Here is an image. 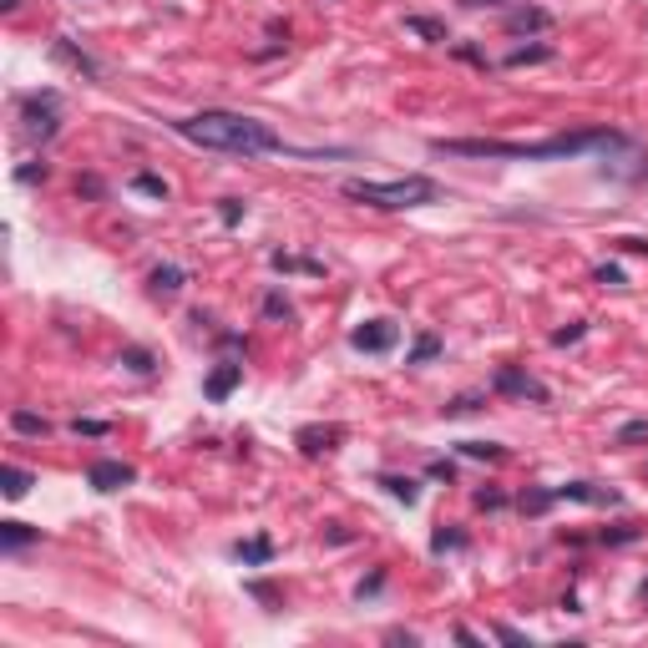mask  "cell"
Here are the masks:
<instances>
[{
	"label": "cell",
	"mask_w": 648,
	"mask_h": 648,
	"mask_svg": "<svg viewBox=\"0 0 648 648\" xmlns=\"http://www.w3.org/2000/svg\"><path fill=\"white\" fill-rule=\"evenodd\" d=\"M593 147H623L618 132L608 127H587V132H557L542 143H502V137H436L431 152L446 158H506V162H557V158H583Z\"/></svg>",
	"instance_id": "cell-1"
},
{
	"label": "cell",
	"mask_w": 648,
	"mask_h": 648,
	"mask_svg": "<svg viewBox=\"0 0 648 648\" xmlns=\"http://www.w3.org/2000/svg\"><path fill=\"white\" fill-rule=\"evenodd\" d=\"M177 137H188L193 147H208V152H238V158H264V152H284V137L274 132L269 122L258 117H243V111H193L183 122H173Z\"/></svg>",
	"instance_id": "cell-2"
},
{
	"label": "cell",
	"mask_w": 648,
	"mask_h": 648,
	"mask_svg": "<svg viewBox=\"0 0 648 648\" xmlns=\"http://www.w3.org/2000/svg\"><path fill=\"white\" fill-rule=\"evenodd\" d=\"M349 203H365V208H380V213H400V208H426L441 198V183L426 173H411V177H390V183H375V177H349L340 183Z\"/></svg>",
	"instance_id": "cell-3"
},
{
	"label": "cell",
	"mask_w": 648,
	"mask_h": 648,
	"mask_svg": "<svg viewBox=\"0 0 648 648\" xmlns=\"http://www.w3.org/2000/svg\"><path fill=\"white\" fill-rule=\"evenodd\" d=\"M21 132H26V143H51L62 132V96L51 86L21 96Z\"/></svg>",
	"instance_id": "cell-4"
},
{
	"label": "cell",
	"mask_w": 648,
	"mask_h": 648,
	"mask_svg": "<svg viewBox=\"0 0 648 648\" xmlns=\"http://www.w3.org/2000/svg\"><path fill=\"white\" fill-rule=\"evenodd\" d=\"M491 390H496V396H512V400H532V406H547V400H553V390H547L537 375H527L522 365H502V370L491 375Z\"/></svg>",
	"instance_id": "cell-5"
},
{
	"label": "cell",
	"mask_w": 648,
	"mask_h": 648,
	"mask_svg": "<svg viewBox=\"0 0 648 648\" xmlns=\"http://www.w3.org/2000/svg\"><path fill=\"white\" fill-rule=\"evenodd\" d=\"M396 340H400L396 319H365V324H355V330H349V345L360 349V355H390V349H396Z\"/></svg>",
	"instance_id": "cell-6"
},
{
	"label": "cell",
	"mask_w": 648,
	"mask_h": 648,
	"mask_svg": "<svg viewBox=\"0 0 648 648\" xmlns=\"http://www.w3.org/2000/svg\"><path fill=\"white\" fill-rule=\"evenodd\" d=\"M132 481H137V466H127V461H117V456L92 461V472H86V487L92 491H122V487H132Z\"/></svg>",
	"instance_id": "cell-7"
},
{
	"label": "cell",
	"mask_w": 648,
	"mask_h": 648,
	"mask_svg": "<svg viewBox=\"0 0 648 648\" xmlns=\"http://www.w3.org/2000/svg\"><path fill=\"white\" fill-rule=\"evenodd\" d=\"M557 502H587V506H618V491L613 487H598V481H562Z\"/></svg>",
	"instance_id": "cell-8"
},
{
	"label": "cell",
	"mask_w": 648,
	"mask_h": 648,
	"mask_svg": "<svg viewBox=\"0 0 648 648\" xmlns=\"http://www.w3.org/2000/svg\"><path fill=\"white\" fill-rule=\"evenodd\" d=\"M294 441H299L304 456H330V451H340V441H345V426H304Z\"/></svg>",
	"instance_id": "cell-9"
},
{
	"label": "cell",
	"mask_w": 648,
	"mask_h": 648,
	"mask_svg": "<svg viewBox=\"0 0 648 648\" xmlns=\"http://www.w3.org/2000/svg\"><path fill=\"white\" fill-rule=\"evenodd\" d=\"M243 385V365H234V360H223V365H213L208 370V380H203V396L208 400H228Z\"/></svg>",
	"instance_id": "cell-10"
},
{
	"label": "cell",
	"mask_w": 648,
	"mask_h": 648,
	"mask_svg": "<svg viewBox=\"0 0 648 648\" xmlns=\"http://www.w3.org/2000/svg\"><path fill=\"white\" fill-rule=\"evenodd\" d=\"M553 26V16L542 11V5H517V11H506V31L522 36V31H547Z\"/></svg>",
	"instance_id": "cell-11"
},
{
	"label": "cell",
	"mask_w": 648,
	"mask_h": 648,
	"mask_svg": "<svg viewBox=\"0 0 648 648\" xmlns=\"http://www.w3.org/2000/svg\"><path fill=\"white\" fill-rule=\"evenodd\" d=\"M41 542V527H26V522H0V553H21Z\"/></svg>",
	"instance_id": "cell-12"
},
{
	"label": "cell",
	"mask_w": 648,
	"mask_h": 648,
	"mask_svg": "<svg viewBox=\"0 0 648 648\" xmlns=\"http://www.w3.org/2000/svg\"><path fill=\"white\" fill-rule=\"evenodd\" d=\"M183 284H188V269H177V264H158V269L147 274V289L152 294H177Z\"/></svg>",
	"instance_id": "cell-13"
},
{
	"label": "cell",
	"mask_w": 648,
	"mask_h": 648,
	"mask_svg": "<svg viewBox=\"0 0 648 648\" xmlns=\"http://www.w3.org/2000/svg\"><path fill=\"white\" fill-rule=\"evenodd\" d=\"M56 56H62L66 66H77L81 77H92V81L102 77V66H96L92 56H86V51H77V46H71V41H66V36H56Z\"/></svg>",
	"instance_id": "cell-14"
},
{
	"label": "cell",
	"mask_w": 648,
	"mask_h": 648,
	"mask_svg": "<svg viewBox=\"0 0 648 648\" xmlns=\"http://www.w3.org/2000/svg\"><path fill=\"white\" fill-rule=\"evenodd\" d=\"M234 557L238 562H249V568H264L274 557V542L269 537H249V542H234Z\"/></svg>",
	"instance_id": "cell-15"
},
{
	"label": "cell",
	"mask_w": 648,
	"mask_h": 648,
	"mask_svg": "<svg viewBox=\"0 0 648 648\" xmlns=\"http://www.w3.org/2000/svg\"><path fill=\"white\" fill-rule=\"evenodd\" d=\"M380 487L390 491L396 502H406V506L421 502V481H415V476H380Z\"/></svg>",
	"instance_id": "cell-16"
},
{
	"label": "cell",
	"mask_w": 648,
	"mask_h": 648,
	"mask_svg": "<svg viewBox=\"0 0 648 648\" xmlns=\"http://www.w3.org/2000/svg\"><path fill=\"white\" fill-rule=\"evenodd\" d=\"M31 481H36V476L26 472V466H5V472H0V491H5L11 502H21V496L31 491Z\"/></svg>",
	"instance_id": "cell-17"
},
{
	"label": "cell",
	"mask_w": 648,
	"mask_h": 648,
	"mask_svg": "<svg viewBox=\"0 0 648 648\" xmlns=\"http://www.w3.org/2000/svg\"><path fill=\"white\" fill-rule=\"evenodd\" d=\"M441 355V334H415V345H411V355H406V365H426V360H436Z\"/></svg>",
	"instance_id": "cell-18"
},
{
	"label": "cell",
	"mask_w": 648,
	"mask_h": 648,
	"mask_svg": "<svg viewBox=\"0 0 648 648\" xmlns=\"http://www.w3.org/2000/svg\"><path fill=\"white\" fill-rule=\"evenodd\" d=\"M644 537V527L638 522H613V527H603L598 542H608V547H623V542H638Z\"/></svg>",
	"instance_id": "cell-19"
},
{
	"label": "cell",
	"mask_w": 648,
	"mask_h": 648,
	"mask_svg": "<svg viewBox=\"0 0 648 648\" xmlns=\"http://www.w3.org/2000/svg\"><path fill=\"white\" fill-rule=\"evenodd\" d=\"M269 264H274V269H299V274H324V264H315V258H294V253H284V249H274L269 253Z\"/></svg>",
	"instance_id": "cell-20"
},
{
	"label": "cell",
	"mask_w": 648,
	"mask_h": 648,
	"mask_svg": "<svg viewBox=\"0 0 648 648\" xmlns=\"http://www.w3.org/2000/svg\"><path fill=\"white\" fill-rule=\"evenodd\" d=\"M11 426H16L21 436H46L51 421H46V415H36V411H11Z\"/></svg>",
	"instance_id": "cell-21"
},
{
	"label": "cell",
	"mask_w": 648,
	"mask_h": 648,
	"mask_svg": "<svg viewBox=\"0 0 648 648\" xmlns=\"http://www.w3.org/2000/svg\"><path fill=\"white\" fill-rule=\"evenodd\" d=\"M553 502H557V491H553V487H542V491H522V502H517V506H522L527 517H542V512H547Z\"/></svg>",
	"instance_id": "cell-22"
},
{
	"label": "cell",
	"mask_w": 648,
	"mask_h": 648,
	"mask_svg": "<svg viewBox=\"0 0 648 648\" xmlns=\"http://www.w3.org/2000/svg\"><path fill=\"white\" fill-rule=\"evenodd\" d=\"M132 193H143V198H158V203H168V183H162L158 173H137V177H132Z\"/></svg>",
	"instance_id": "cell-23"
},
{
	"label": "cell",
	"mask_w": 648,
	"mask_h": 648,
	"mask_svg": "<svg viewBox=\"0 0 648 648\" xmlns=\"http://www.w3.org/2000/svg\"><path fill=\"white\" fill-rule=\"evenodd\" d=\"M406 31H415L421 41H446V26L431 16H406Z\"/></svg>",
	"instance_id": "cell-24"
},
{
	"label": "cell",
	"mask_w": 648,
	"mask_h": 648,
	"mask_svg": "<svg viewBox=\"0 0 648 648\" xmlns=\"http://www.w3.org/2000/svg\"><path fill=\"white\" fill-rule=\"evenodd\" d=\"M532 62H553V46H517V51H506V66H532Z\"/></svg>",
	"instance_id": "cell-25"
},
{
	"label": "cell",
	"mask_w": 648,
	"mask_h": 648,
	"mask_svg": "<svg viewBox=\"0 0 648 648\" xmlns=\"http://www.w3.org/2000/svg\"><path fill=\"white\" fill-rule=\"evenodd\" d=\"M461 456H476V461H502L506 451L496 441H461Z\"/></svg>",
	"instance_id": "cell-26"
},
{
	"label": "cell",
	"mask_w": 648,
	"mask_h": 648,
	"mask_svg": "<svg viewBox=\"0 0 648 648\" xmlns=\"http://www.w3.org/2000/svg\"><path fill=\"white\" fill-rule=\"evenodd\" d=\"M638 441H648V415H644V421L618 426V436H613V446H638Z\"/></svg>",
	"instance_id": "cell-27"
},
{
	"label": "cell",
	"mask_w": 648,
	"mask_h": 648,
	"mask_svg": "<svg viewBox=\"0 0 648 648\" xmlns=\"http://www.w3.org/2000/svg\"><path fill=\"white\" fill-rule=\"evenodd\" d=\"M472 411H481V396H456L451 406H441L446 421H456V415H472Z\"/></svg>",
	"instance_id": "cell-28"
},
{
	"label": "cell",
	"mask_w": 648,
	"mask_h": 648,
	"mask_svg": "<svg viewBox=\"0 0 648 648\" xmlns=\"http://www.w3.org/2000/svg\"><path fill=\"white\" fill-rule=\"evenodd\" d=\"M122 365H127V370H137V375H152V355H147V349H137V345L122 349Z\"/></svg>",
	"instance_id": "cell-29"
},
{
	"label": "cell",
	"mask_w": 648,
	"mask_h": 648,
	"mask_svg": "<svg viewBox=\"0 0 648 648\" xmlns=\"http://www.w3.org/2000/svg\"><path fill=\"white\" fill-rule=\"evenodd\" d=\"M431 547H436V553H446V547H466V532H456V527H436Z\"/></svg>",
	"instance_id": "cell-30"
},
{
	"label": "cell",
	"mask_w": 648,
	"mask_h": 648,
	"mask_svg": "<svg viewBox=\"0 0 648 648\" xmlns=\"http://www.w3.org/2000/svg\"><path fill=\"white\" fill-rule=\"evenodd\" d=\"M243 213H249V208L238 203V198H223V203H218V218H223V228H238V223H243Z\"/></svg>",
	"instance_id": "cell-31"
},
{
	"label": "cell",
	"mask_w": 648,
	"mask_h": 648,
	"mask_svg": "<svg viewBox=\"0 0 648 648\" xmlns=\"http://www.w3.org/2000/svg\"><path fill=\"white\" fill-rule=\"evenodd\" d=\"M598 284H608V289H628V274L618 269V264H598V274H593Z\"/></svg>",
	"instance_id": "cell-32"
},
{
	"label": "cell",
	"mask_w": 648,
	"mask_h": 648,
	"mask_svg": "<svg viewBox=\"0 0 648 648\" xmlns=\"http://www.w3.org/2000/svg\"><path fill=\"white\" fill-rule=\"evenodd\" d=\"M264 315L269 319H294V304H289L284 294H269V299H264Z\"/></svg>",
	"instance_id": "cell-33"
},
{
	"label": "cell",
	"mask_w": 648,
	"mask_h": 648,
	"mask_svg": "<svg viewBox=\"0 0 648 648\" xmlns=\"http://www.w3.org/2000/svg\"><path fill=\"white\" fill-rule=\"evenodd\" d=\"M46 162H26V168H16V183H46Z\"/></svg>",
	"instance_id": "cell-34"
},
{
	"label": "cell",
	"mask_w": 648,
	"mask_h": 648,
	"mask_svg": "<svg viewBox=\"0 0 648 648\" xmlns=\"http://www.w3.org/2000/svg\"><path fill=\"white\" fill-rule=\"evenodd\" d=\"M476 506H481V512H496V506H506V496L496 487H481L476 491Z\"/></svg>",
	"instance_id": "cell-35"
},
{
	"label": "cell",
	"mask_w": 648,
	"mask_h": 648,
	"mask_svg": "<svg viewBox=\"0 0 648 648\" xmlns=\"http://www.w3.org/2000/svg\"><path fill=\"white\" fill-rule=\"evenodd\" d=\"M77 193L81 198H107V183L102 177H77Z\"/></svg>",
	"instance_id": "cell-36"
},
{
	"label": "cell",
	"mask_w": 648,
	"mask_h": 648,
	"mask_svg": "<svg viewBox=\"0 0 648 648\" xmlns=\"http://www.w3.org/2000/svg\"><path fill=\"white\" fill-rule=\"evenodd\" d=\"M572 340H583V319H572V324L553 330V345H572Z\"/></svg>",
	"instance_id": "cell-37"
},
{
	"label": "cell",
	"mask_w": 648,
	"mask_h": 648,
	"mask_svg": "<svg viewBox=\"0 0 648 648\" xmlns=\"http://www.w3.org/2000/svg\"><path fill=\"white\" fill-rule=\"evenodd\" d=\"M249 593H253L258 603H269V613H279V593H274L269 583H249Z\"/></svg>",
	"instance_id": "cell-38"
},
{
	"label": "cell",
	"mask_w": 648,
	"mask_h": 648,
	"mask_svg": "<svg viewBox=\"0 0 648 648\" xmlns=\"http://www.w3.org/2000/svg\"><path fill=\"white\" fill-rule=\"evenodd\" d=\"M71 431H77V436H107V421H77V426H71Z\"/></svg>",
	"instance_id": "cell-39"
},
{
	"label": "cell",
	"mask_w": 648,
	"mask_h": 648,
	"mask_svg": "<svg viewBox=\"0 0 648 648\" xmlns=\"http://www.w3.org/2000/svg\"><path fill=\"white\" fill-rule=\"evenodd\" d=\"M426 476H436V481L446 476V481H451V476H456V466H451V461H431V466H426Z\"/></svg>",
	"instance_id": "cell-40"
},
{
	"label": "cell",
	"mask_w": 648,
	"mask_h": 648,
	"mask_svg": "<svg viewBox=\"0 0 648 648\" xmlns=\"http://www.w3.org/2000/svg\"><path fill=\"white\" fill-rule=\"evenodd\" d=\"M496 638H502V644H527V633H517V628H506V623H496Z\"/></svg>",
	"instance_id": "cell-41"
},
{
	"label": "cell",
	"mask_w": 648,
	"mask_h": 648,
	"mask_svg": "<svg viewBox=\"0 0 648 648\" xmlns=\"http://www.w3.org/2000/svg\"><path fill=\"white\" fill-rule=\"evenodd\" d=\"M618 249H628V253H648V238H618Z\"/></svg>",
	"instance_id": "cell-42"
},
{
	"label": "cell",
	"mask_w": 648,
	"mask_h": 648,
	"mask_svg": "<svg viewBox=\"0 0 648 648\" xmlns=\"http://www.w3.org/2000/svg\"><path fill=\"white\" fill-rule=\"evenodd\" d=\"M461 5H472V11H487V5H502V0H461Z\"/></svg>",
	"instance_id": "cell-43"
},
{
	"label": "cell",
	"mask_w": 648,
	"mask_h": 648,
	"mask_svg": "<svg viewBox=\"0 0 648 648\" xmlns=\"http://www.w3.org/2000/svg\"><path fill=\"white\" fill-rule=\"evenodd\" d=\"M0 5H5V11H16V5H21V0H0Z\"/></svg>",
	"instance_id": "cell-44"
}]
</instances>
